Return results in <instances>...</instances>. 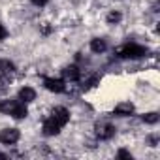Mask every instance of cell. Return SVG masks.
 Segmentation results:
<instances>
[{
	"instance_id": "8fae6325",
	"label": "cell",
	"mask_w": 160,
	"mask_h": 160,
	"mask_svg": "<svg viewBox=\"0 0 160 160\" xmlns=\"http://www.w3.org/2000/svg\"><path fill=\"white\" fill-rule=\"evenodd\" d=\"M64 77L70 81H77L79 79V68L77 66H66L64 68Z\"/></svg>"
},
{
	"instance_id": "4fadbf2b",
	"label": "cell",
	"mask_w": 160,
	"mask_h": 160,
	"mask_svg": "<svg viewBox=\"0 0 160 160\" xmlns=\"http://www.w3.org/2000/svg\"><path fill=\"white\" fill-rule=\"evenodd\" d=\"M143 122H147V124H156V122H158V113H147V115H143Z\"/></svg>"
},
{
	"instance_id": "2e32d148",
	"label": "cell",
	"mask_w": 160,
	"mask_h": 160,
	"mask_svg": "<svg viewBox=\"0 0 160 160\" xmlns=\"http://www.w3.org/2000/svg\"><path fill=\"white\" fill-rule=\"evenodd\" d=\"M6 36H8V30H6V28H4L2 25H0V42H2V40H4Z\"/></svg>"
},
{
	"instance_id": "5b68a950",
	"label": "cell",
	"mask_w": 160,
	"mask_h": 160,
	"mask_svg": "<svg viewBox=\"0 0 160 160\" xmlns=\"http://www.w3.org/2000/svg\"><path fill=\"white\" fill-rule=\"evenodd\" d=\"M43 85H45V89L51 91V92H64V91H66V85H64L62 79H51V77H45V79H43Z\"/></svg>"
},
{
	"instance_id": "e0dca14e",
	"label": "cell",
	"mask_w": 160,
	"mask_h": 160,
	"mask_svg": "<svg viewBox=\"0 0 160 160\" xmlns=\"http://www.w3.org/2000/svg\"><path fill=\"white\" fill-rule=\"evenodd\" d=\"M32 4H36V6H45L47 0H32Z\"/></svg>"
},
{
	"instance_id": "3957f363",
	"label": "cell",
	"mask_w": 160,
	"mask_h": 160,
	"mask_svg": "<svg viewBox=\"0 0 160 160\" xmlns=\"http://www.w3.org/2000/svg\"><path fill=\"white\" fill-rule=\"evenodd\" d=\"M19 138H21V132L17 128H4L0 132V141L6 143V145H12V143L19 141Z\"/></svg>"
},
{
	"instance_id": "7c38bea8",
	"label": "cell",
	"mask_w": 160,
	"mask_h": 160,
	"mask_svg": "<svg viewBox=\"0 0 160 160\" xmlns=\"http://www.w3.org/2000/svg\"><path fill=\"white\" fill-rule=\"evenodd\" d=\"M106 47H108V45H106V42H104V40H100V38H96V40H92V42H91V49H92L94 53H104V51H106Z\"/></svg>"
},
{
	"instance_id": "ba28073f",
	"label": "cell",
	"mask_w": 160,
	"mask_h": 160,
	"mask_svg": "<svg viewBox=\"0 0 160 160\" xmlns=\"http://www.w3.org/2000/svg\"><path fill=\"white\" fill-rule=\"evenodd\" d=\"M51 117H53L55 121H58L62 126L70 121V113H68V109H66V108H55V109H53V113H51Z\"/></svg>"
},
{
	"instance_id": "9c48e42d",
	"label": "cell",
	"mask_w": 160,
	"mask_h": 160,
	"mask_svg": "<svg viewBox=\"0 0 160 160\" xmlns=\"http://www.w3.org/2000/svg\"><path fill=\"white\" fill-rule=\"evenodd\" d=\"M34 98H36V91H34V89L25 87V89L19 91V100H21V102H32Z\"/></svg>"
},
{
	"instance_id": "30bf717a",
	"label": "cell",
	"mask_w": 160,
	"mask_h": 160,
	"mask_svg": "<svg viewBox=\"0 0 160 160\" xmlns=\"http://www.w3.org/2000/svg\"><path fill=\"white\" fill-rule=\"evenodd\" d=\"M115 113H117V115H121V117L132 115V113H134V106H132V104H128V102H124V104H119V106L115 108Z\"/></svg>"
},
{
	"instance_id": "8992f818",
	"label": "cell",
	"mask_w": 160,
	"mask_h": 160,
	"mask_svg": "<svg viewBox=\"0 0 160 160\" xmlns=\"http://www.w3.org/2000/svg\"><path fill=\"white\" fill-rule=\"evenodd\" d=\"M113 134H115V128H113L109 122H100V124H96V136H98L100 139H109V138H113Z\"/></svg>"
},
{
	"instance_id": "ac0fdd59",
	"label": "cell",
	"mask_w": 160,
	"mask_h": 160,
	"mask_svg": "<svg viewBox=\"0 0 160 160\" xmlns=\"http://www.w3.org/2000/svg\"><path fill=\"white\" fill-rule=\"evenodd\" d=\"M0 158H6V154H4V152H0Z\"/></svg>"
},
{
	"instance_id": "6da1fadb",
	"label": "cell",
	"mask_w": 160,
	"mask_h": 160,
	"mask_svg": "<svg viewBox=\"0 0 160 160\" xmlns=\"http://www.w3.org/2000/svg\"><path fill=\"white\" fill-rule=\"evenodd\" d=\"M0 111L6 113V115H12L15 119H25L27 113H28L25 102H21V100H4V102H0Z\"/></svg>"
},
{
	"instance_id": "9a60e30c",
	"label": "cell",
	"mask_w": 160,
	"mask_h": 160,
	"mask_svg": "<svg viewBox=\"0 0 160 160\" xmlns=\"http://www.w3.org/2000/svg\"><path fill=\"white\" fill-rule=\"evenodd\" d=\"M117 156H119V158H128V160H132V154H130L128 151H119Z\"/></svg>"
},
{
	"instance_id": "5bb4252c",
	"label": "cell",
	"mask_w": 160,
	"mask_h": 160,
	"mask_svg": "<svg viewBox=\"0 0 160 160\" xmlns=\"http://www.w3.org/2000/svg\"><path fill=\"white\" fill-rule=\"evenodd\" d=\"M119 21H121V13H117V12H111V13L108 15V23L113 25V23H119Z\"/></svg>"
},
{
	"instance_id": "52a82bcc",
	"label": "cell",
	"mask_w": 160,
	"mask_h": 160,
	"mask_svg": "<svg viewBox=\"0 0 160 160\" xmlns=\"http://www.w3.org/2000/svg\"><path fill=\"white\" fill-rule=\"evenodd\" d=\"M15 72V66L13 62L10 60H0V81H6V79H10Z\"/></svg>"
},
{
	"instance_id": "277c9868",
	"label": "cell",
	"mask_w": 160,
	"mask_h": 160,
	"mask_svg": "<svg viewBox=\"0 0 160 160\" xmlns=\"http://www.w3.org/2000/svg\"><path fill=\"white\" fill-rule=\"evenodd\" d=\"M60 128H62V124H60L58 121H55L51 115L43 121V134H45V136H57V134L60 132Z\"/></svg>"
},
{
	"instance_id": "7a4b0ae2",
	"label": "cell",
	"mask_w": 160,
	"mask_h": 160,
	"mask_svg": "<svg viewBox=\"0 0 160 160\" xmlns=\"http://www.w3.org/2000/svg\"><path fill=\"white\" fill-rule=\"evenodd\" d=\"M117 55L121 58H141L147 55V49L143 45H138V43H124L122 47L117 49Z\"/></svg>"
}]
</instances>
